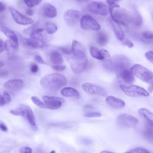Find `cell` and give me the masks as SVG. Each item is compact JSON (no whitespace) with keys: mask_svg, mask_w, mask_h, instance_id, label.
I'll use <instances>...</instances> for the list:
<instances>
[{"mask_svg":"<svg viewBox=\"0 0 153 153\" xmlns=\"http://www.w3.org/2000/svg\"><path fill=\"white\" fill-rule=\"evenodd\" d=\"M26 14H27V15H29V16H32L33 14V11H32V10H31V9H27V10H26Z\"/></svg>","mask_w":153,"mask_h":153,"instance_id":"816d5d0a","label":"cell"},{"mask_svg":"<svg viewBox=\"0 0 153 153\" xmlns=\"http://www.w3.org/2000/svg\"><path fill=\"white\" fill-rule=\"evenodd\" d=\"M66 60L73 72L76 74H81L87 65V57L81 44L74 39L71 49L65 54Z\"/></svg>","mask_w":153,"mask_h":153,"instance_id":"6da1fadb","label":"cell"},{"mask_svg":"<svg viewBox=\"0 0 153 153\" xmlns=\"http://www.w3.org/2000/svg\"><path fill=\"white\" fill-rule=\"evenodd\" d=\"M102 115L101 113L99 112H94V111H89V112H87L86 113L84 114V117H93V118H95V117H99Z\"/></svg>","mask_w":153,"mask_h":153,"instance_id":"8d00e7d4","label":"cell"},{"mask_svg":"<svg viewBox=\"0 0 153 153\" xmlns=\"http://www.w3.org/2000/svg\"><path fill=\"white\" fill-rule=\"evenodd\" d=\"M8 9L14 20L17 24L20 25H29L33 23L32 19L24 16L14 7H10Z\"/></svg>","mask_w":153,"mask_h":153,"instance_id":"ba28073f","label":"cell"},{"mask_svg":"<svg viewBox=\"0 0 153 153\" xmlns=\"http://www.w3.org/2000/svg\"><path fill=\"white\" fill-rule=\"evenodd\" d=\"M2 97L3 99L4 100L5 102V104L6 103H8L11 102V96L10 95V94L7 92V91H4L3 94H2Z\"/></svg>","mask_w":153,"mask_h":153,"instance_id":"f35d334b","label":"cell"},{"mask_svg":"<svg viewBox=\"0 0 153 153\" xmlns=\"http://www.w3.org/2000/svg\"><path fill=\"white\" fill-rule=\"evenodd\" d=\"M23 87V81L20 79H13L6 81L4 87L7 90L16 92L19 91Z\"/></svg>","mask_w":153,"mask_h":153,"instance_id":"9a60e30c","label":"cell"},{"mask_svg":"<svg viewBox=\"0 0 153 153\" xmlns=\"http://www.w3.org/2000/svg\"><path fill=\"white\" fill-rule=\"evenodd\" d=\"M1 31L4 33V35L8 37L9 39L14 41L16 42H18V38L16 35V34L11 29H8L7 27H2L1 28Z\"/></svg>","mask_w":153,"mask_h":153,"instance_id":"4316f807","label":"cell"},{"mask_svg":"<svg viewBox=\"0 0 153 153\" xmlns=\"http://www.w3.org/2000/svg\"><path fill=\"white\" fill-rule=\"evenodd\" d=\"M82 88L87 94L91 95H99L105 96L106 93L100 86L89 82H85L82 85Z\"/></svg>","mask_w":153,"mask_h":153,"instance_id":"8fae6325","label":"cell"},{"mask_svg":"<svg viewBox=\"0 0 153 153\" xmlns=\"http://www.w3.org/2000/svg\"><path fill=\"white\" fill-rule=\"evenodd\" d=\"M130 65L129 59L124 55H115L112 59V68L118 76Z\"/></svg>","mask_w":153,"mask_h":153,"instance_id":"5b68a950","label":"cell"},{"mask_svg":"<svg viewBox=\"0 0 153 153\" xmlns=\"http://www.w3.org/2000/svg\"><path fill=\"white\" fill-rule=\"evenodd\" d=\"M120 77H121L126 84H131L134 81L133 74H132L131 71L128 70V69H125L121 73Z\"/></svg>","mask_w":153,"mask_h":153,"instance_id":"d4e9b609","label":"cell"},{"mask_svg":"<svg viewBox=\"0 0 153 153\" xmlns=\"http://www.w3.org/2000/svg\"><path fill=\"white\" fill-rule=\"evenodd\" d=\"M90 53L91 56L94 57V59H98V60H103V56L101 54L100 50H99L97 48H96L94 46H90Z\"/></svg>","mask_w":153,"mask_h":153,"instance_id":"f1b7e54d","label":"cell"},{"mask_svg":"<svg viewBox=\"0 0 153 153\" xmlns=\"http://www.w3.org/2000/svg\"><path fill=\"white\" fill-rule=\"evenodd\" d=\"M22 44L24 47L29 48L37 49L44 47V42L42 39H39L34 38H26L22 37L21 39Z\"/></svg>","mask_w":153,"mask_h":153,"instance_id":"5bb4252c","label":"cell"},{"mask_svg":"<svg viewBox=\"0 0 153 153\" xmlns=\"http://www.w3.org/2000/svg\"><path fill=\"white\" fill-rule=\"evenodd\" d=\"M80 26L83 30H99L100 26L99 23L93 17L90 15H84L79 20Z\"/></svg>","mask_w":153,"mask_h":153,"instance_id":"52a82bcc","label":"cell"},{"mask_svg":"<svg viewBox=\"0 0 153 153\" xmlns=\"http://www.w3.org/2000/svg\"><path fill=\"white\" fill-rule=\"evenodd\" d=\"M45 30L48 34H53L57 30V26L53 23H45Z\"/></svg>","mask_w":153,"mask_h":153,"instance_id":"4dcf8cb0","label":"cell"},{"mask_svg":"<svg viewBox=\"0 0 153 153\" xmlns=\"http://www.w3.org/2000/svg\"><path fill=\"white\" fill-rule=\"evenodd\" d=\"M139 115L145 121L146 127L152 129L153 115L152 113L146 108H140L138 111Z\"/></svg>","mask_w":153,"mask_h":153,"instance_id":"2e32d148","label":"cell"},{"mask_svg":"<svg viewBox=\"0 0 153 153\" xmlns=\"http://www.w3.org/2000/svg\"><path fill=\"white\" fill-rule=\"evenodd\" d=\"M81 13L75 10H68L63 14V19L65 23L69 26H74L80 20Z\"/></svg>","mask_w":153,"mask_h":153,"instance_id":"9c48e42d","label":"cell"},{"mask_svg":"<svg viewBox=\"0 0 153 153\" xmlns=\"http://www.w3.org/2000/svg\"><path fill=\"white\" fill-rule=\"evenodd\" d=\"M110 23L115 36L119 41H122L124 38V33L122 27H121V25L112 19H110Z\"/></svg>","mask_w":153,"mask_h":153,"instance_id":"ffe728a7","label":"cell"},{"mask_svg":"<svg viewBox=\"0 0 153 153\" xmlns=\"http://www.w3.org/2000/svg\"><path fill=\"white\" fill-rule=\"evenodd\" d=\"M31 100L33 102V103H35L36 106L41 108H45V106L44 103H43L39 98H38L36 96H32Z\"/></svg>","mask_w":153,"mask_h":153,"instance_id":"d6a6232c","label":"cell"},{"mask_svg":"<svg viewBox=\"0 0 153 153\" xmlns=\"http://www.w3.org/2000/svg\"><path fill=\"white\" fill-rule=\"evenodd\" d=\"M76 1H80V2H88V1H89L90 0H76Z\"/></svg>","mask_w":153,"mask_h":153,"instance_id":"db71d44e","label":"cell"},{"mask_svg":"<svg viewBox=\"0 0 153 153\" xmlns=\"http://www.w3.org/2000/svg\"><path fill=\"white\" fill-rule=\"evenodd\" d=\"M96 41L98 44L100 46L105 45L108 41V37L106 33L104 32H99L97 33L96 36Z\"/></svg>","mask_w":153,"mask_h":153,"instance_id":"484cf974","label":"cell"},{"mask_svg":"<svg viewBox=\"0 0 153 153\" xmlns=\"http://www.w3.org/2000/svg\"><path fill=\"white\" fill-rule=\"evenodd\" d=\"M51 66L56 71H62L65 70L66 68V66L62 64L55 65V66Z\"/></svg>","mask_w":153,"mask_h":153,"instance_id":"7bdbcfd3","label":"cell"},{"mask_svg":"<svg viewBox=\"0 0 153 153\" xmlns=\"http://www.w3.org/2000/svg\"><path fill=\"white\" fill-rule=\"evenodd\" d=\"M20 152L21 153H31L32 152V150L30 147L24 146L20 149Z\"/></svg>","mask_w":153,"mask_h":153,"instance_id":"ee69618b","label":"cell"},{"mask_svg":"<svg viewBox=\"0 0 153 153\" xmlns=\"http://www.w3.org/2000/svg\"><path fill=\"white\" fill-rule=\"evenodd\" d=\"M120 87L126 95L130 97H148L149 96V93L148 91H146L145 88L137 85L120 84Z\"/></svg>","mask_w":153,"mask_h":153,"instance_id":"8992f818","label":"cell"},{"mask_svg":"<svg viewBox=\"0 0 153 153\" xmlns=\"http://www.w3.org/2000/svg\"><path fill=\"white\" fill-rule=\"evenodd\" d=\"M112 1H119V0H112Z\"/></svg>","mask_w":153,"mask_h":153,"instance_id":"6f0895ef","label":"cell"},{"mask_svg":"<svg viewBox=\"0 0 153 153\" xmlns=\"http://www.w3.org/2000/svg\"><path fill=\"white\" fill-rule=\"evenodd\" d=\"M10 113L14 115L24 117L25 112H24V109H23V105H21L19 107L16 108V109H11L10 111Z\"/></svg>","mask_w":153,"mask_h":153,"instance_id":"1f68e13d","label":"cell"},{"mask_svg":"<svg viewBox=\"0 0 153 153\" xmlns=\"http://www.w3.org/2000/svg\"><path fill=\"white\" fill-rule=\"evenodd\" d=\"M42 99L44 102L45 108L49 109H56L62 106L64 102V99L59 97L44 96Z\"/></svg>","mask_w":153,"mask_h":153,"instance_id":"7c38bea8","label":"cell"},{"mask_svg":"<svg viewBox=\"0 0 153 153\" xmlns=\"http://www.w3.org/2000/svg\"><path fill=\"white\" fill-rule=\"evenodd\" d=\"M100 51L103 56L104 66L109 70H112V58L109 53L105 49H101Z\"/></svg>","mask_w":153,"mask_h":153,"instance_id":"cb8c5ba5","label":"cell"},{"mask_svg":"<svg viewBox=\"0 0 153 153\" xmlns=\"http://www.w3.org/2000/svg\"><path fill=\"white\" fill-rule=\"evenodd\" d=\"M35 60H36L37 62H38L39 63H41V64H47V63L41 57V56H39V55H38V54H37V55H36V56H35Z\"/></svg>","mask_w":153,"mask_h":153,"instance_id":"f6af8a7d","label":"cell"},{"mask_svg":"<svg viewBox=\"0 0 153 153\" xmlns=\"http://www.w3.org/2000/svg\"><path fill=\"white\" fill-rule=\"evenodd\" d=\"M134 76L148 84H152L153 75L152 72L139 64L134 65L130 69Z\"/></svg>","mask_w":153,"mask_h":153,"instance_id":"277c9868","label":"cell"},{"mask_svg":"<svg viewBox=\"0 0 153 153\" xmlns=\"http://www.w3.org/2000/svg\"><path fill=\"white\" fill-rule=\"evenodd\" d=\"M142 18L137 12H135L134 14H133L132 25L136 27H140L142 24Z\"/></svg>","mask_w":153,"mask_h":153,"instance_id":"f546056e","label":"cell"},{"mask_svg":"<svg viewBox=\"0 0 153 153\" xmlns=\"http://www.w3.org/2000/svg\"><path fill=\"white\" fill-rule=\"evenodd\" d=\"M5 50H7V53L10 54H14L17 51L19 44L17 42L13 41L11 39H7L5 41Z\"/></svg>","mask_w":153,"mask_h":153,"instance_id":"7402d4cb","label":"cell"},{"mask_svg":"<svg viewBox=\"0 0 153 153\" xmlns=\"http://www.w3.org/2000/svg\"><path fill=\"white\" fill-rule=\"evenodd\" d=\"M106 102L108 105L115 109H122L125 106V102L122 99L113 96H108L106 97Z\"/></svg>","mask_w":153,"mask_h":153,"instance_id":"d6986e66","label":"cell"},{"mask_svg":"<svg viewBox=\"0 0 153 153\" xmlns=\"http://www.w3.org/2000/svg\"><path fill=\"white\" fill-rule=\"evenodd\" d=\"M106 2L109 5V11L110 12V14H111L112 10L115 8H120V5L117 4L116 2H115L114 1L112 0H106Z\"/></svg>","mask_w":153,"mask_h":153,"instance_id":"e575fe53","label":"cell"},{"mask_svg":"<svg viewBox=\"0 0 153 153\" xmlns=\"http://www.w3.org/2000/svg\"><path fill=\"white\" fill-rule=\"evenodd\" d=\"M39 70V68L35 63H32L30 66V71L32 73H36Z\"/></svg>","mask_w":153,"mask_h":153,"instance_id":"bcb514c9","label":"cell"},{"mask_svg":"<svg viewBox=\"0 0 153 153\" xmlns=\"http://www.w3.org/2000/svg\"><path fill=\"white\" fill-rule=\"evenodd\" d=\"M0 130L3 131H7L8 130L7 126L2 122H0Z\"/></svg>","mask_w":153,"mask_h":153,"instance_id":"7dc6e473","label":"cell"},{"mask_svg":"<svg viewBox=\"0 0 153 153\" xmlns=\"http://www.w3.org/2000/svg\"><path fill=\"white\" fill-rule=\"evenodd\" d=\"M123 41V44L124 45H125V46L128 47V48H132V47L134 46L133 42H132L130 39H127V38H126V39H124V38Z\"/></svg>","mask_w":153,"mask_h":153,"instance_id":"b9f144b4","label":"cell"},{"mask_svg":"<svg viewBox=\"0 0 153 153\" xmlns=\"http://www.w3.org/2000/svg\"><path fill=\"white\" fill-rule=\"evenodd\" d=\"M4 62H2V61H0V68H2V67L4 66Z\"/></svg>","mask_w":153,"mask_h":153,"instance_id":"f5cc1de1","label":"cell"},{"mask_svg":"<svg viewBox=\"0 0 153 153\" xmlns=\"http://www.w3.org/2000/svg\"><path fill=\"white\" fill-rule=\"evenodd\" d=\"M126 152H131V153H134V152H136V153H149V152L146 150L145 148H133L131 150H128Z\"/></svg>","mask_w":153,"mask_h":153,"instance_id":"d590c367","label":"cell"},{"mask_svg":"<svg viewBox=\"0 0 153 153\" xmlns=\"http://www.w3.org/2000/svg\"><path fill=\"white\" fill-rule=\"evenodd\" d=\"M51 152H55V151H51Z\"/></svg>","mask_w":153,"mask_h":153,"instance_id":"9f6ffc18","label":"cell"},{"mask_svg":"<svg viewBox=\"0 0 153 153\" xmlns=\"http://www.w3.org/2000/svg\"><path fill=\"white\" fill-rule=\"evenodd\" d=\"M44 31V29L41 27H36L33 30H32V32L30 33V36L31 38H34L42 40Z\"/></svg>","mask_w":153,"mask_h":153,"instance_id":"83f0119b","label":"cell"},{"mask_svg":"<svg viewBox=\"0 0 153 153\" xmlns=\"http://www.w3.org/2000/svg\"><path fill=\"white\" fill-rule=\"evenodd\" d=\"M41 12L44 16L48 18H54L57 14L55 7L48 3H45L42 6Z\"/></svg>","mask_w":153,"mask_h":153,"instance_id":"e0dca14e","label":"cell"},{"mask_svg":"<svg viewBox=\"0 0 153 153\" xmlns=\"http://www.w3.org/2000/svg\"><path fill=\"white\" fill-rule=\"evenodd\" d=\"M138 122V120L135 117L127 114H120L117 117L118 124L123 127H134L137 124Z\"/></svg>","mask_w":153,"mask_h":153,"instance_id":"30bf717a","label":"cell"},{"mask_svg":"<svg viewBox=\"0 0 153 153\" xmlns=\"http://www.w3.org/2000/svg\"><path fill=\"white\" fill-rule=\"evenodd\" d=\"M101 152L102 153H103V152H108V153H111V152H112L111 151H101Z\"/></svg>","mask_w":153,"mask_h":153,"instance_id":"11a10c76","label":"cell"},{"mask_svg":"<svg viewBox=\"0 0 153 153\" xmlns=\"http://www.w3.org/2000/svg\"><path fill=\"white\" fill-rule=\"evenodd\" d=\"M5 50V45L4 41L0 39V53Z\"/></svg>","mask_w":153,"mask_h":153,"instance_id":"c3c4849f","label":"cell"},{"mask_svg":"<svg viewBox=\"0 0 153 153\" xmlns=\"http://www.w3.org/2000/svg\"><path fill=\"white\" fill-rule=\"evenodd\" d=\"M88 9L94 14L106 16L108 14V8L107 6L102 2L92 1L88 4Z\"/></svg>","mask_w":153,"mask_h":153,"instance_id":"4fadbf2b","label":"cell"},{"mask_svg":"<svg viewBox=\"0 0 153 153\" xmlns=\"http://www.w3.org/2000/svg\"><path fill=\"white\" fill-rule=\"evenodd\" d=\"M142 36L145 39L151 40L153 38V35L151 32H144L142 33Z\"/></svg>","mask_w":153,"mask_h":153,"instance_id":"ab89813d","label":"cell"},{"mask_svg":"<svg viewBox=\"0 0 153 153\" xmlns=\"http://www.w3.org/2000/svg\"><path fill=\"white\" fill-rule=\"evenodd\" d=\"M111 16L112 20L126 27H128L130 25L132 24L133 14L124 8H114L111 14Z\"/></svg>","mask_w":153,"mask_h":153,"instance_id":"3957f363","label":"cell"},{"mask_svg":"<svg viewBox=\"0 0 153 153\" xmlns=\"http://www.w3.org/2000/svg\"><path fill=\"white\" fill-rule=\"evenodd\" d=\"M38 25H39V22H37L35 23L34 24H33L30 27H28L27 29H25V30H24V32L26 33V34H29V33L30 34V33L32 32V30H33L35 29H36V27H38Z\"/></svg>","mask_w":153,"mask_h":153,"instance_id":"74e56055","label":"cell"},{"mask_svg":"<svg viewBox=\"0 0 153 153\" xmlns=\"http://www.w3.org/2000/svg\"><path fill=\"white\" fill-rule=\"evenodd\" d=\"M61 94L65 97H77L79 96L78 91L71 87H66L62 89Z\"/></svg>","mask_w":153,"mask_h":153,"instance_id":"603a6c76","label":"cell"},{"mask_svg":"<svg viewBox=\"0 0 153 153\" xmlns=\"http://www.w3.org/2000/svg\"><path fill=\"white\" fill-rule=\"evenodd\" d=\"M42 0H24L25 4L29 8L34 7L40 4Z\"/></svg>","mask_w":153,"mask_h":153,"instance_id":"836d02e7","label":"cell"},{"mask_svg":"<svg viewBox=\"0 0 153 153\" xmlns=\"http://www.w3.org/2000/svg\"><path fill=\"white\" fill-rule=\"evenodd\" d=\"M5 10V5L1 2H0V13L3 12Z\"/></svg>","mask_w":153,"mask_h":153,"instance_id":"681fc988","label":"cell"},{"mask_svg":"<svg viewBox=\"0 0 153 153\" xmlns=\"http://www.w3.org/2000/svg\"><path fill=\"white\" fill-rule=\"evenodd\" d=\"M48 60L51 66L61 65L63 62L62 56L56 50H51L48 53Z\"/></svg>","mask_w":153,"mask_h":153,"instance_id":"ac0fdd59","label":"cell"},{"mask_svg":"<svg viewBox=\"0 0 153 153\" xmlns=\"http://www.w3.org/2000/svg\"><path fill=\"white\" fill-rule=\"evenodd\" d=\"M4 105H5V102H4V100L3 99L2 95H1L0 94V106H4Z\"/></svg>","mask_w":153,"mask_h":153,"instance_id":"f907efd6","label":"cell"},{"mask_svg":"<svg viewBox=\"0 0 153 153\" xmlns=\"http://www.w3.org/2000/svg\"><path fill=\"white\" fill-rule=\"evenodd\" d=\"M67 79L63 75L59 73H53L45 75L40 80L42 87L47 90L56 91L65 86Z\"/></svg>","mask_w":153,"mask_h":153,"instance_id":"7a4b0ae2","label":"cell"},{"mask_svg":"<svg viewBox=\"0 0 153 153\" xmlns=\"http://www.w3.org/2000/svg\"><path fill=\"white\" fill-rule=\"evenodd\" d=\"M145 56L148 61H149L151 63H152V62H153V52L152 51H146L145 54Z\"/></svg>","mask_w":153,"mask_h":153,"instance_id":"60d3db41","label":"cell"},{"mask_svg":"<svg viewBox=\"0 0 153 153\" xmlns=\"http://www.w3.org/2000/svg\"><path fill=\"white\" fill-rule=\"evenodd\" d=\"M23 109H24V117H25L28 123L32 126H35L36 125V119L34 115V114L31 109V108L27 106L22 105Z\"/></svg>","mask_w":153,"mask_h":153,"instance_id":"44dd1931","label":"cell"}]
</instances>
